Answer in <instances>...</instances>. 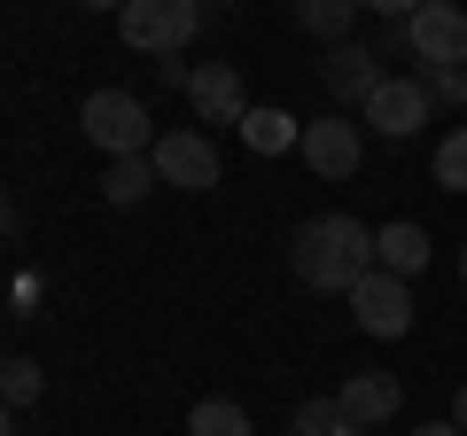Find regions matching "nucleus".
<instances>
[{"mask_svg": "<svg viewBox=\"0 0 467 436\" xmlns=\"http://www.w3.org/2000/svg\"><path fill=\"white\" fill-rule=\"evenodd\" d=\"M288 273H296L312 296H350V288L374 273V226H358L350 211L304 218L288 234Z\"/></svg>", "mask_w": 467, "mask_h": 436, "instance_id": "f257e3e1", "label": "nucleus"}, {"mask_svg": "<svg viewBox=\"0 0 467 436\" xmlns=\"http://www.w3.org/2000/svg\"><path fill=\"white\" fill-rule=\"evenodd\" d=\"M78 133L94 140L101 156H149L156 149V118H149V101L125 94V86H101V94L78 101Z\"/></svg>", "mask_w": 467, "mask_h": 436, "instance_id": "f03ea898", "label": "nucleus"}, {"mask_svg": "<svg viewBox=\"0 0 467 436\" xmlns=\"http://www.w3.org/2000/svg\"><path fill=\"white\" fill-rule=\"evenodd\" d=\"M202 24V0H133V8H117V32L133 55H187Z\"/></svg>", "mask_w": 467, "mask_h": 436, "instance_id": "7ed1b4c3", "label": "nucleus"}, {"mask_svg": "<svg viewBox=\"0 0 467 436\" xmlns=\"http://www.w3.org/2000/svg\"><path fill=\"white\" fill-rule=\"evenodd\" d=\"M405 47H413L420 70H444V63L467 70V8L460 0H420L405 16Z\"/></svg>", "mask_w": 467, "mask_h": 436, "instance_id": "20e7f679", "label": "nucleus"}, {"mask_svg": "<svg viewBox=\"0 0 467 436\" xmlns=\"http://www.w3.org/2000/svg\"><path fill=\"white\" fill-rule=\"evenodd\" d=\"M343 304H350V319H358L374 343H398L405 327H413V281H398V273H382V265L350 288Z\"/></svg>", "mask_w": 467, "mask_h": 436, "instance_id": "39448f33", "label": "nucleus"}, {"mask_svg": "<svg viewBox=\"0 0 467 436\" xmlns=\"http://www.w3.org/2000/svg\"><path fill=\"white\" fill-rule=\"evenodd\" d=\"M149 164H156V180L164 187H218V140L202 133V125H180V133H156V149H149Z\"/></svg>", "mask_w": 467, "mask_h": 436, "instance_id": "423d86ee", "label": "nucleus"}, {"mask_svg": "<svg viewBox=\"0 0 467 436\" xmlns=\"http://www.w3.org/2000/svg\"><path fill=\"white\" fill-rule=\"evenodd\" d=\"M296 156L319 171V180H350V171H358V156H367V140H358V125H350L343 109H319V118H304Z\"/></svg>", "mask_w": 467, "mask_h": 436, "instance_id": "0eeeda50", "label": "nucleus"}, {"mask_svg": "<svg viewBox=\"0 0 467 436\" xmlns=\"http://www.w3.org/2000/svg\"><path fill=\"white\" fill-rule=\"evenodd\" d=\"M187 109H195L202 133H211V125H242V118H250L242 63H202V70H187Z\"/></svg>", "mask_w": 467, "mask_h": 436, "instance_id": "6e6552de", "label": "nucleus"}, {"mask_svg": "<svg viewBox=\"0 0 467 436\" xmlns=\"http://www.w3.org/2000/svg\"><path fill=\"white\" fill-rule=\"evenodd\" d=\"M358 118H367L382 140H413L420 125H429V86H420V78H382V86L367 94Z\"/></svg>", "mask_w": 467, "mask_h": 436, "instance_id": "1a4fd4ad", "label": "nucleus"}, {"mask_svg": "<svg viewBox=\"0 0 467 436\" xmlns=\"http://www.w3.org/2000/svg\"><path fill=\"white\" fill-rule=\"evenodd\" d=\"M319 78H327V109H367V94L389 78V70H382L374 47L343 39V47H327V70H319Z\"/></svg>", "mask_w": 467, "mask_h": 436, "instance_id": "9d476101", "label": "nucleus"}, {"mask_svg": "<svg viewBox=\"0 0 467 436\" xmlns=\"http://www.w3.org/2000/svg\"><path fill=\"white\" fill-rule=\"evenodd\" d=\"M429 257H436L429 226H413V218H389V226H374V265H382V273L413 281V273H429Z\"/></svg>", "mask_w": 467, "mask_h": 436, "instance_id": "9b49d317", "label": "nucleus"}, {"mask_svg": "<svg viewBox=\"0 0 467 436\" xmlns=\"http://www.w3.org/2000/svg\"><path fill=\"white\" fill-rule=\"evenodd\" d=\"M335 405H343L358 429H382V420H398L405 389L389 382V374H343V389H335Z\"/></svg>", "mask_w": 467, "mask_h": 436, "instance_id": "f8f14e48", "label": "nucleus"}, {"mask_svg": "<svg viewBox=\"0 0 467 436\" xmlns=\"http://www.w3.org/2000/svg\"><path fill=\"white\" fill-rule=\"evenodd\" d=\"M288 16H296V24H304L312 39H327V47H343V39H350V24L367 16V8H358V0H296Z\"/></svg>", "mask_w": 467, "mask_h": 436, "instance_id": "ddd939ff", "label": "nucleus"}, {"mask_svg": "<svg viewBox=\"0 0 467 436\" xmlns=\"http://www.w3.org/2000/svg\"><path fill=\"white\" fill-rule=\"evenodd\" d=\"M149 187H156V164H149V156H109V171H101V202H109V211H133Z\"/></svg>", "mask_w": 467, "mask_h": 436, "instance_id": "4468645a", "label": "nucleus"}, {"mask_svg": "<svg viewBox=\"0 0 467 436\" xmlns=\"http://www.w3.org/2000/svg\"><path fill=\"white\" fill-rule=\"evenodd\" d=\"M234 133L250 140L257 156H281V149H296V133H304V118H288V109H250V118L234 125Z\"/></svg>", "mask_w": 467, "mask_h": 436, "instance_id": "2eb2a0df", "label": "nucleus"}, {"mask_svg": "<svg viewBox=\"0 0 467 436\" xmlns=\"http://www.w3.org/2000/svg\"><path fill=\"white\" fill-rule=\"evenodd\" d=\"M288 436H374V429H358L335 398H304L296 413H288Z\"/></svg>", "mask_w": 467, "mask_h": 436, "instance_id": "dca6fc26", "label": "nucleus"}, {"mask_svg": "<svg viewBox=\"0 0 467 436\" xmlns=\"http://www.w3.org/2000/svg\"><path fill=\"white\" fill-rule=\"evenodd\" d=\"M187 436H257L250 413L234 398H195V413H187Z\"/></svg>", "mask_w": 467, "mask_h": 436, "instance_id": "f3484780", "label": "nucleus"}, {"mask_svg": "<svg viewBox=\"0 0 467 436\" xmlns=\"http://www.w3.org/2000/svg\"><path fill=\"white\" fill-rule=\"evenodd\" d=\"M39 389H47V374H39V358H8L0 367V405H39Z\"/></svg>", "mask_w": 467, "mask_h": 436, "instance_id": "a211bd4d", "label": "nucleus"}, {"mask_svg": "<svg viewBox=\"0 0 467 436\" xmlns=\"http://www.w3.org/2000/svg\"><path fill=\"white\" fill-rule=\"evenodd\" d=\"M436 187H444V195H467V125H451V133L436 140Z\"/></svg>", "mask_w": 467, "mask_h": 436, "instance_id": "6ab92c4d", "label": "nucleus"}, {"mask_svg": "<svg viewBox=\"0 0 467 436\" xmlns=\"http://www.w3.org/2000/svg\"><path fill=\"white\" fill-rule=\"evenodd\" d=\"M420 86H429V101H451V109L467 101V70H460V63H444V70H420Z\"/></svg>", "mask_w": 467, "mask_h": 436, "instance_id": "aec40b11", "label": "nucleus"}, {"mask_svg": "<svg viewBox=\"0 0 467 436\" xmlns=\"http://www.w3.org/2000/svg\"><path fill=\"white\" fill-rule=\"evenodd\" d=\"M358 8H367V16H389V24H405L420 8V0H358Z\"/></svg>", "mask_w": 467, "mask_h": 436, "instance_id": "412c9836", "label": "nucleus"}, {"mask_svg": "<svg viewBox=\"0 0 467 436\" xmlns=\"http://www.w3.org/2000/svg\"><path fill=\"white\" fill-rule=\"evenodd\" d=\"M413 436H467V429H460V420H420Z\"/></svg>", "mask_w": 467, "mask_h": 436, "instance_id": "4be33fe9", "label": "nucleus"}, {"mask_svg": "<svg viewBox=\"0 0 467 436\" xmlns=\"http://www.w3.org/2000/svg\"><path fill=\"white\" fill-rule=\"evenodd\" d=\"M0 242H16V202L0 195Z\"/></svg>", "mask_w": 467, "mask_h": 436, "instance_id": "5701e85b", "label": "nucleus"}, {"mask_svg": "<svg viewBox=\"0 0 467 436\" xmlns=\"http://www.w3.org/2000/svg\"><path fill=\"white\" fill-rule=\"evenodd\" d=\"M451 420H460V429H467V382H460V398H451Z\"/></svg>", "mask_w": 467, "mask_h": 436, "instance_id": "b1692460", "label": "nucleus"}, {"mask_svg": "<svg viewBox=\"0 0 467 436\" xmlns=\"http://www.w3.org/2000/svg\"><path fill=\"white\" fill-rule=\"evenodd\" d=\"M0 436H16V405H0Z\"/></svg>", "mask_w": 467, "mask_h": 436, "instance_id": "393cba45", "label": "nucleus"}, {"mask_svg": "<svg viewBox=\"0 0 467 436\" xmlns=\"http://www.w3.org/2000/svg\"><path fill=\"white\" fill-rule=\"evenodd\" d=\"M78 8H133V0H78Z\"/></svg>", "mask_w": 467, "mask_h": 436, "instance_id": "a878e982", "label": "nucleus"}, {"mask_svg": "<svg viewBox=\"0 0 467 436\" xmlns=\"http://www.w3.org/2000/svg\"><path fill=\"white\" fill-rule=\"evenodd\" d=\"M460 281H467V242H460Z\"/></svg>", "mask_w": 467, "mask_h": 436, "instance_id": "bb28decb", "label": "nucleus"}, {"mask_svg": "<svg viewBox=\"0 0 467 436\" xmlns=\"http://www.w3.org/2000/svg\"><path fill=\"white\" fill-rule=\"evenodd\" d=\"M202 8H234V0H202Z\"/></svg>", "mask_w": 467, "mask_h": 436, "instance_id": "cd10ccee", "label": "nucleus"}, {"mask_svg": "<svg viewBox=\"0 0 467 436\" xmlns=\"http://www.w3.org/2000/svg\"><path fill=\"white\" fill-rule=\"evenodd\" d=\"M0 367H8V358H0Z\"/></svg>", "mask_w": 467, "mask_h": 436, "instance_id": "c85d7f7f", "label": "nucleus"}]
</instances>
